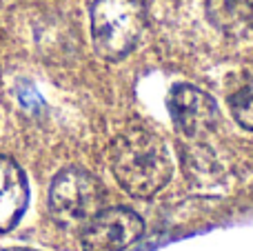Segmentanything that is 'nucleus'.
<instances>
[{
	"mask_svg": "<svg viewBox=\"0 0 253 251\" xmlns=\"http://www.w3.org/2000/svg\"><path fill=\"white\" fill-rule=\"evenodd\" d=\"M147 27L144 0H96L91 7V38L100 58L118 62L140 42Z\"/></svg>",
	"mask_w": 253,
	"mask_h": 251,
	"instance_id": "f03ea898",
	"label": "nucleus"
},
{
	"mask_svg": "<svg viewBox=\"0 0 253 251\" xmlns=\"http://www.w3.org/2000/svg\"><path fill=\"white\" fill-rule=\"evenodd\" d=\"M100 180L78 167L62 169L49 189V211L62 227H84L102 207Z\"/></svg>",
	"mask_w": 253,
	"mask_h": 251,
	"instance_id": "7ed1b4c3",
	"label": "nucleus"
},
{
	"mask_svg": "<svg viewBox=\"0 0 253 251\" xmlns=\"http://www.w3.org/2000/svg\"><path fill=\"white\" fill-rule=\"evenodd\" d=\"M167 109L175 129L184 138H200L218 125L215 100L193 84H175L167 98Z\"/></svg>",
	"mask_w": 253,
	"mask_h": 251,
	"instance_id": "39448f33",
	"label": "nucleus"
},
{
	"mask_svg": "<svg viewBox=\"0 0 253 251\" xmlns=\"http://www.w3.org/2000/svg\"><path fill=\"white\" fill-rule=\"evenodd\" d=\"M4 251H34V249H20L18 247V249H4Z\"/></svg>",
	"mask_w": 253,
	"mask_h": 251,
	"instance_id": "1a4fd4ad",
	"label": "nucleus"
},
{
	"mask_svg": "<svg viewBox=\"0 0 253 251\" xmlns=\"http://www.w3.org/2000/svg\"><path fill=\"white\" fill-rule=\"evenodd\" d=\"M236 4H238L240 18L253 29V0H236Z\"/></svg>",
	"mask_w": 253,
	"mask_h": 251,
	"instance_id": "6e6552de",
	"label": "nucleus"
},
{
	"mask_svg": "<svg viewBox=\"0 0 253 251\" xmlns=\"http://www.w3.org/2000/svg\"><path fill=\"white\" fill-rule=\"evenodd\" d=\"M144 222L126 207L100 209L83 229L84 251H125L142 236Z\"/></svg>",
	"mask_w": 253,
	"mask_h": 251,
	"instance_id": "20e7f679",
	"label": "nucleus"
},
{
	"mask_svg": "<svg viewBox=\"0 0 253 251\" xmlns=\"http://www.w3.org/2000/svg\"><path fill=\"white\" fill-rule=\"evenodd\" d=\"M29 203V185L22 169L7 156H0V234L18 225Z\"/></svg>",
	"mask_w": 253,
	"mask_h": 251,
	"instance_id": "423d86ee",
	"label": "nucleus"
},
{
	"mask_svg": "<svg viewBox=\"0 0 253 251\" xmlns=\"http://www.w3.org/2000/svg\"><path fill=\"white\" fill-rule=\"evenodd\" d=\"M229 111L240 127L253 131V71L229 93Z\"/></svg>",
	"mask_w": 253,
	"mask_h": 251,
	"instance_id": "0eeeda50",
	"label": "nucleus"
},
{
	"mask_svg": "<svg viewBox=\"0 0 253 251\" xmlns=\"http://www.w3.org/2000/svg\"><path fill=\"white\" fill-rule=\"evenodd\" d=\"M111 169L120 187L135 198L158 194L173 173L167 145L147 129H129L116 138L111 147Z\"/></svg>",
	"mask_w": 253,
	"mask_h": 251,
	"instance_id": "f257e3e1",
	"label": "nucleus"
}]
</instances>
